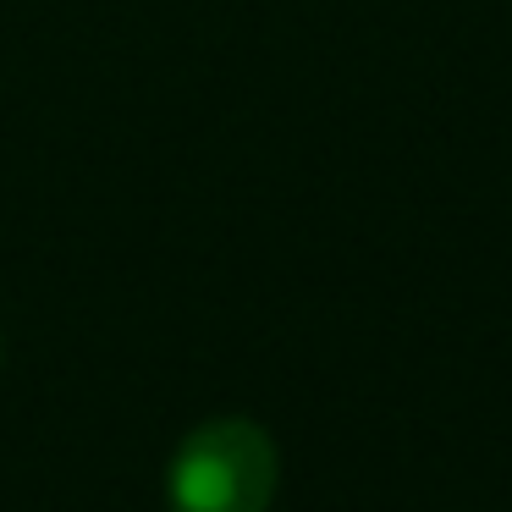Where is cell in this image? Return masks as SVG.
<instances>
[{
  "instance_id": "1",
  "label": "cell",
  "mask_w": 512,
  "mask_h": 512,
  "mask_svg": "<svg viewBox=\"0 0 512 512\" xmlns=\"http://www.w3.org/2000/svg\"><path fill=\"white\" fill-rule=\"evenodd\" d=\"M276 441L254 419H204L182 435L166 468L171 512H270L276 501Z\"/></svg>"
}]
</instances>
